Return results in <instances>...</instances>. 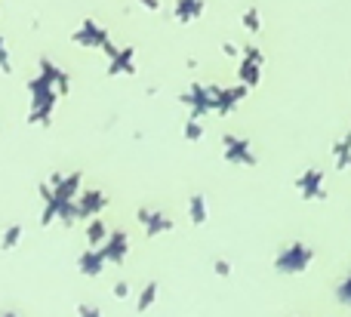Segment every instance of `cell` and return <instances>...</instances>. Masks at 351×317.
I'll list each match as a JSON object with an SVG mask.
<instances>
[{
  "label": "cell",
  "mask_w": 351,
  "mask_h": 317,
  "mask_svg": "<svg viewBox=\"0 0 351 317\" xmlns=\"http://www.w3.org/2000/svg\"><path fill=\"white\" fill-rule=\"evenodd\" d=\"M105 203H108V197L102 194V191H80L77 201H74V210H77V219H96L99 213L105 210Z\"/></svg>",
  "instance_id": "6da1fadb"
},
{
  "label": "cell",
  "mask_w": 351,
  "mask_h": 317,
  "mask_svg": "<svg viewBox=\"0 0 351 317\" xmlns=\"http://www.w3.org/2000/svg\"><path fill=\"white\" fill-rule=\"evenodd\" d=\"M99 250H102V256H105V265H121L123 256H127V250H130L127 234H123V231H111L108 240H105Z\"/></svg>",
  "instance_id": "7a4b0ae2"
},
{
  "label": "cell",
  "mask_w": 351,
  "mask_h": 317,
  "mask_svg": "<svg viewBox=\"0 0 351 317\" xmlns=\"http://www.w3.org/2000/svg\"><path fill=\"white\" fill-rule=\"evenodd\" d=\"M77 265H80V271H84L86 277L99 275V271L105 268V256H102V250H99V246H90V250H86L84 256L77 259Z\"/></svg>",
  "instance_id": "3957f363"
},
{
  "label": "cell",
  "mask_w": 351,
  "mask_h": 317,
  "mask_svg": "<svg viewBox=\"0 0 351 317\" xmlns=\"http://www.w3.org/2000/svg\"><path fill=\"white\" fill-rule=\"evenodd\" d=\"M105 240H108V228H105V222L96 216V219L86 222V244H90V246H102Z\"/></svg>",
  "instance_id": "277c9868"
},
{
  "label": "cell",
  "mask_w": 351,
  "mask_h": 317,
  "mask_svg": "<svg viewBox=\"0 0 351 317\" xmlns=\"http://www.w3.org/2000/svg\"><path fill=\"white\" fill-rule=\"evenodd\" d=\"M22 238H25V228L19 225V222L6 225L3 234H0V250H16V246L22 244Z\"/></svg>",
  "instance_id": "5b68a950"
},
{
  "label": "cell",
  "mask_w": 351,
  "mask_h": 317,
  "mask_svg": "<svg viewBox=\"0 0 351 317\" xmlns=\"http://www.w3.org/2000/svg\"><path fill=\"white\" fill-rule=\"evenodd\" d=\"M154 290H158V287H154V283H152V287H148V290H142V296H139V312H145V308L154 302Z\"/></svg>",
  "instance_id": "8992f818"
},
{
  "label": "cell",
  "mask_w": 351,
  "mask_h": 317,
  "mask_svg": "<svg viewBox=\"0 0 351 317\" xmlns=\"http://www.w3.org/2000/svg\"><path fill=\"white\" fill-rule=\"evenodd\" d=\"M77 314L80 317H102V312H99V308H93V305H77Z\"/></svg>",
  "instance_id": "52a82bcc"
},
{
  "label": "cell",
  "mask_w": 351,
  "mask_h": 317,
  "mask_svg": "<svg viewBox=\"0 0 351 317\" xmlns=\"http://www.w3.org/2000/svg\"><path fill=\"white\" fill-rule=\"evenodd\" d=\"M127 290H130V287H127V283H117V287H114V296H117V299H123V296H130V293H127Z\"/></svg>",
  "instance_id": "ba28073f"
},
{
  "label": "cell",
  "mask_w": 351,
  "mask_h": 317,
  "mask_svg": "<svg viewBox=\"0 0 351 317\" xmlns=\"http://www.w3.org/2000/svg\"><path fill=\"white\" fill-rule=\"evenodd\" d=\"M0 317H22V314H16V312H3Z\"/></svg>",
  "instance_id": "9c48e42d"
}]
</instances>
